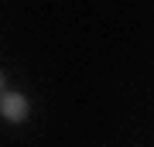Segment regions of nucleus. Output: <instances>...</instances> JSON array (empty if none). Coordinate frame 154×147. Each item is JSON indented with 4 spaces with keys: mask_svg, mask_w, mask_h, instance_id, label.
I'll return each instance as SVG.
<instances>
[{
    "mask_svg": "<svg viewBox=\"0 0 154 147\" xmlns=\"http://www.w3.org/2000/svg\"><path fill=\"white\" fill-rule=\"evenodd\" d=\"M0 113H4L7 120H24V116H28V99L21 93H7L4 103H0Z\"/></svg>",
    "mask_w": 154,
    "mask_h": 147,
    "instance_id": "obj_1",
    "label": "nucleus"
},
{
    "mask_svg": "<svg viewBox=\"0 0 154 147\" xmlns=\"http://www.w3.org/2000/svg\"><path fill=\"white\" fill-rule=\"evenodd\" d=\"M0 82H4V75H0Z\"/></svg>",
    "mask_w": 154,
    "mask_h": 147,
    "instance_id": "obj_2",
    "label": "nucleus"
}]
</instances>
